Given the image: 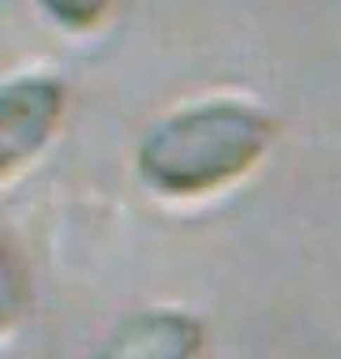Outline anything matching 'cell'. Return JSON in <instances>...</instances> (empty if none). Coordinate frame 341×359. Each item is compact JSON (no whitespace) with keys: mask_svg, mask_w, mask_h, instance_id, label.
Returning <instances> with one entry per match:
<instances>
[{"mask_svg":"<svg viewBox=\"0 0 341 359\" xmlns=\"http://www.w3.org/2000/svg\"><path fill=\"white\" fill-rule=\"evenodd\" d=\"M207 330L195 314L176 307H150L128 314L90 359H202Z\"/></svg>","mask_w":341,"mask_h":359,"instance_id":"obj_3","label":"cell"},{"mask_svg":"<svg viewBox=\"0 0 341 359\" xmlns=\"http://www.w3.org/2000/svg\"><path fill=\"white\" fill-rule=\"evenodd\" d=\"M274 142V116L244 97H202L157 116L135 146V172L162 198H202L247 176Z\"/></svg>","mask_w":341,"mask_h":359,"instance_id":"obj_1","label":"cell"},{"mask_svg":"<svg viewBox=\"0 0 341 359\" xmlns=\"http://www.w3.org/2000/svg\"><path fill=\"white\" fill-rule=\"evenodd\" d=\"M64 83L45 72H27L8 79L0 90V176L15 180L60 128Z\"/></svg>","mask_w":341,"mask_h":359,"instance_id":"obj_2","label":"cell"},{"mask_svg":"<svg viewBox=\"0 0 341 359\" xmlns=\"http://www.w3.org/2000/svg\"><path fill=\"white\" fill-rule=\"evenodd\" d=\"M34 4H38L56 27L83 34V30H94L98 22L109 15L112 0H34Z\"/></svg>","mask_w":341,"mask_h":359,"instance_id":"obj_4","label":"cell"}]
</instances>
